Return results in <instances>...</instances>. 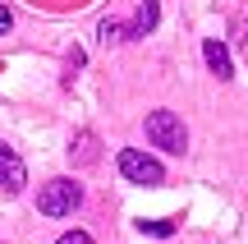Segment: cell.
<instances>
[{
	"mask_svg": "<svg viewBox=\"0 0 248 244\" xmlns=\"http://www.w3.org/2000/svg\"><path fill=\"white\" fill-rule=\"evenodd\" d=\"M147 138L161 152H184L188 147V129H184V120L175 111H152L147 115Z\"/></svg>",
	"mask_w": 248,
	"mask_h": 244,
	"instance_id": "cell-1",
	"label": "cell"
},
{
	"mask_svg": "<svg viewBox=\"0 0 248 244\" xmlns=\"http://www.w3.org/2000/svg\"><path fill=\"white\" fill-rule=\"evenodd\" d=\"M78 203H83V189L74 180H51L37 194V212H42V217H69Z\"/></svg>",
	"mask_w": 248,
	"mask_h": 244,
	"instance_id": "cell-2",
	"label": "cell"
},
{
	"mask_svg": "<svg viewBox=\"0 0 248 244\" xmlns=\"http://www.w3.org/2000/svg\"><path fill=\"white\" fill-rule=\"evenodd\" d=\"M55 244H92V235H88V230H69V235H60Z\"/></svg>",
	"mask_w": 248,
	"mask_h": 244,
	"instance_id": "cell-10",
	"label": "cell"
},
{
	"mask_svg": "<svg viewBox=\"0 0 248 244\" xmlns=\"http://www.w3.org/2000/svg\"><path fill=\"white\" fill-rule=\"evenodd\" d=\"M115 162H120V175H124V180H133V184H161V180H166L161 162H156V157H147V152H138V147H124Z\"/></svg>",
	"mask_w": 248,
	"mask_h": 244,
	"instance_id": "cell-3",
	"label": "cell"
},
{
	"mask_svg": "<svg viewBox=\"0 0 248 244\" xmlns=\"http://www.w3.org/2000/svg\"><path fill=\"white\" fill-rule=\"evenodd\" d=\"M156 18H161V5H156V0H142V5H138V14H133V37H147L152 33V28H156Z\"/></svg>",
	"mask_w": 248,
	"mask_h": 244,
	"instance_id": "cell-5",
	"label": "cell"
},
{
	"mask_svg": "<svg viewBox=\"0 0 248 244\" xmlns=\"http://www.w3.org/2000/svg\"><path fill=\"white\" fill-rule=\"evenodd\" d=\"M142 230H152V235H175V221H142Z\"/></svg>",
	"mask_w": 248,
	"mask_h": 244,
	"instance_id": "cell-9",
	"label": "cell"
},
{
	"mask_svg": "<svg viewBox=\"0 0 248 244\" xmlns=\"http://www.w3.org/2000/svg\"><path fill=\"white\" fill-rule=\"evenodd\" d=\"M23 184H28V171H23V162H18V152L9 143H0V189L18 194Z\"/></svg>",
	"mask_w": 248,
	"mask_h": 244,
	"instance_id": "cell-4",
	"label": "cell"
},
{
	"mask_svg": "<svg viewBox=\"0 0 248 244\" xmlns=\"http://www.w3.org/2000/svg\"><path fill=\"white\" fill-rule=\"evenodd\" d=\"M202 55H207V65H212V74H221V79H234V65H230V51H225L221 42H207V46H202Z\"/></svg>",
	"mask_w": 248,
	"mask_h": 244,
	"instance_id": "cell-6",
	"label": "cell"
},
{
	"mask_svg": "<svg viewBox=\"0 0 248 244\" xmlns=\"http://www.w3.org/2000/svg\"><path fill=\"white\" fill-rule=\"evenodd\" d=\"M9 28H14V14H9V9L0 5V33H9Z\"/></svg>",
	"mask_w": 248,
	"mask_h": 244,
	"instance_id": "cell-11",
	"label": "cell"
},
{
	"mask_svg": "<svg viewBox=\"0 0 248 244\" xmlns=\"http://www.w3.org/2000/svg\"><path fill=\"white\" fill-rule=\"evenodd\" d=\"M97 37H101V42H106V46H115V42H129V37H133V28H124L120 18H101Z\"/></svg>",
	"mask_w": 248,
	"mask_h": 244,
	"instance_id": "cell-7",
	"label": "cell"
},
{
	"mask_svg": "<svg viewBox=\"0 0 248 244\" xmlns=\"http://www.w3.org/2000/svg\"><path fill=\"white\" fill-rule=\"evenodd\" d=\"M78 162H83V166L97 162V138H92V134H78Z\"/></svg>",
	"mask_w": 248,
	"mask_h": 244,
	"instance_id": "cell-8",
	"label": "cell"
}]
</instances>
